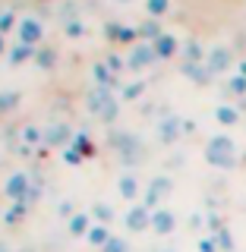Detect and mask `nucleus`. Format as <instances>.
<instances>
[{"mask_svg": "<svg viewBox=\"0 0 246 252\" xmlns=\"http://www.w3.org/2000/svg\"><path fill=\"white\" fill-rule=\"evenodd\" d=\"M38 38H41V26H38L35 19H26V22H22V41H26V44H35Z\"/></svg>", "mask_w": 246, "mask_h": 252, "instance_id": "obj_1", "label": "nucleus"}, {"mask_svg": "<svg viewBox=\"0 0 246 252\" xmlns=\"http://www.w3.org/2000/svg\"><path fill=\"white\" fill-rule=\"evenodd\" d=\"M70 233H73V236L89 233V215H76L73 220H70Z\"/></svg>", "mask_w": 246, "mask_h": 252, "instance_id": "obj_2", "label": "nucleus"}, {"mask_svg": "<svg viewBox=\"0 0 246 252\" xmlns=\"http://www.w3.org/2000/svg\"><path fill=\"white\" fill-rule=\"evenodd\" d=\"M22 192H26V177H22V173H16L10 183H6V195H22Z\"/></svg>", "mask_w": 246, "mask_h": 252, "instance_id": "obj_3", "label": "nucleus"}, {"mask_svg": "<svg viewBox=\"0 0 246 252\" xmlns=\"http://www.w3.org/2000/svg\"><path fill=\"white\" fill-rule=\"evenodd\" d=\"M126 224H130L133 230H142V227H145V211H142V208L130 211V218H126Z\"/></svg>", "mask_w": 246, "mask_h": 252, "instance_id": "obj_4", "label": "nucleus"}, {"mask_svg": "<svg viewBox=\"0 0 246 252\" xmlns=\"http://www.w3.org/2000/svg\"><path fill=\"white\" fill-rule=\"evenodd\" d=\"M89 240L95 243V246H107V227H95V230H89Z\"/></svg>", "mask_w": 246, "mask_h": 252, "instance_id": "obj_5", "label": "nucleus"}, {"mask_svg": "<svg viewBox=\"0 0 246 252\" xmlns=\"http://www.w3.org/2000/svg\"><path fill=\"white\" fill-rule=\"evenodd\" d=\"M155 51L161 54V57H168V54H174V38H168V35H161L155 41Z\"/></svg>", "mask_w": 246, "mask_h": 252, "instance_id": "obj_6", "label": "nucleus"}, {"mask_svg": "<svg viewBox=\"0 0 246 252\" xmlns=\"http://www.w3.org/2000/svg\"><path fill=\"white\" fill-rule=\"evenodd\" d=\"M120 192L126 195V199H133V195H136V180H133V177H123L120 180Z\"/></svg>", "mask_w": 246, "mask_h": 252, "instance_id": "obj_7", "label": "nucleus"}, {"mask_svg": "<svg viewBox=\"0 0 246 252\" xmlns=\"http://www.w3.org/2000/svg\"><path fill=\"white\" fill-rule=\"evenodd\" d=\"M171 224H174V220H171L168 211H158V215H155V227H158V230H171Z\"/></svg>", "mask_w": 246, "mask_h": 252, "instance_id": "obj_8", "label": "nucleus"}, {"mask_svg": "<svg viewBox=\"0 0 246 252\" xmlns=\"http://www.w3.org/2000/svg\"><path fill=\"white\" fill-rule=\"evenodd\" d=\"M32 54H35V51H32V47H29V44H19V47H16V51H13V63H19V60H26V57H32Z\"/></svg>", "mask_w": 246, "mask_h": 252, "instance_id": "obj_9", "label": "nucleus"}, {"mask_svg": "<svg viewBox=\"0 0 246 252\" xmlns=\"http://www.w3.org/2000/svg\"><path fill=\"white\" fill-rule=\"evenodd\" d=\"M76 148H79L82 155H92V142L85 139V136H79V139H76Z\"/></svg>", "mask_w": 246, "mask_h": 252, "instance_id": "obj_10", "label": "nucleus"}, {"mask_svg": "<svg viewBox=\"0 0 246 252\" xmlns=\"http://www.w3.org/2000/svg\"><path fill=\"white\" fill-rule=\"evenodd\" d=\"M148 10H152V13H164V10H168V0H148Z\"/></svg>", "mask_w": 246, "mask_h": 252, "instance_id": "obj_11", "label": "nucleus"}, {"mask_svg": "<svg viewBox=\"0 0 246 252\" xmlns=\"http://www.w3.org/2000/svg\"><path fill=\"white\" fill-rule=\"evenodd\" d=\"M218 117H221L224 123H234V120H237V114H234L231 107H221V110H218Z\"/></svg>", "mask_w": 246, "mask_h": 252, "instance_id": "obj_12", "label": "nucleus"}, {"mask_svg": "<svg viewBox=\"0 0 246 252\" xmlns=\"http://www.w3.org/2000/svg\"><path fill=\"white\" fill-rule=\"evenodd\" d=\"M13 29V13H3L0 16V32H10Z\"/></svg>", "mask_w": 246, "mask_h": 252, "instance_id": "obj_13", "label": "nucleus"}, {"mask_svg": "<svg viewBox=\"0 0 246 252\" xmlns=\"http://www.w3.org/2000/svg\"><path fill=\"white\" fill-rule=\"evenodd\" d=\"M148 57H152V54H148V47H139V54L133 57V63H136V66H142V63H145Z\"/></svg>", "mask_w": 246, "mask_h": 252, "instance_id": "obj_14", "label": "nucleus"}, {"mask_svg": "<svg viewBox=\"0 0 246 252\" xmlns=\"http://www.w3.org/2000/svg\"><path fill=\"white\" fill-rule=\"evenodd\" d=\"M38 63H41V66H51V63H54V54L51 51H41V54H38Z\"/></svg>", "mask_w": 246, "mask_h": 252, "instance_id": "obj_15", "label": "nucleus"}, {"mask_svg": "<svg viewBox=\"0 0 246 252\" xmlns=\"http://www.w3.org/2000/svg\"><path fill=\"white\" fill-rule=\"evenodd\" d=\"M67 139V129L63 126H57V129H51V142H63Z\"/></svg>", "mask_w": 246, "mask_h": 252, "instance_id": "obj_16", "label": "nucleus"}, {"mask_svg": "<svg viewBox=\"0 0 246 252\" xmlns=\"http://www.w3.org/2000/svg\"><path fill=\"white\" fill-rule=\"evenodd\" d=\"M105 252H123V243H120V240H107Z\"/></svg>", "mask_w": 246, "mask_h": 252, "instance_id": "obj_17", "label": "nucleus"}, {"mask_svg": "<svg viewBox=\"0 0 246 252\" xmlns=\"http://www.w3.org/2000/svg\"><path fill=\"white\" fill-rule=\"evenodd\" d=\"M95 215H98L101 220H110V208H105V205H98V208H95Z\"/></svg>", "mask_w": 246, "mask_h": 252, "instance_id": "obj_18", "label": "nucleus"}, {"mask_svg": "<svg viewBox=\"0 0 246 252\" xmlns=\"http://www.w3.org/2000/svg\"><path fill=\"white\" fill-rule=\"evenodd\" d=\"M95 76H98V82H107V73H105V66H95Z\"/></svg>", "mask_w": 246, "mask_h": 252, "instance_id": "obj_19", "label": "nucleus"}, {"mask_svg": "<svg viewBox=\"0 0 246 252\" xmlns=\"http://www.w3.org/2000/svg\"><path fill=\"white\" fill-rule=\"evenodd\" d=\"M67 32H70V35H79V32H82V26H79V22H70Z\"/></svg>", "mask_w": 246, "mask_h": 252, "instance_id": "obj_20", "label": "nucleus"}, {"mask_svg": "<svg viewBox=\"0 0 246 252\" xmlns=\"http://www.w3.org/2000/svg\"><path fill=\"white\" fill-rule=\"evenodd\" d=\"M142 32H145V35H158V26H155V22H148V26L142 29Z\"/></svg>", "mask_w": 246, "mask_h": 252, "instance_id": "obj_21", "label": "nucleus"}, {"mask_svg": "<svg viewBox=\"0 0 246 252\" xmlns=\"http://www.w3.org/2000/svg\"><path fill=\"white\" fill-rule=\"evenodd\" d=\"M0 51H3V41H0Z\"/></svg>", "mask_w": 246, "mask_h": 252, "instance_id": "obj_22", "label": "nucleus"}]
</instances>
